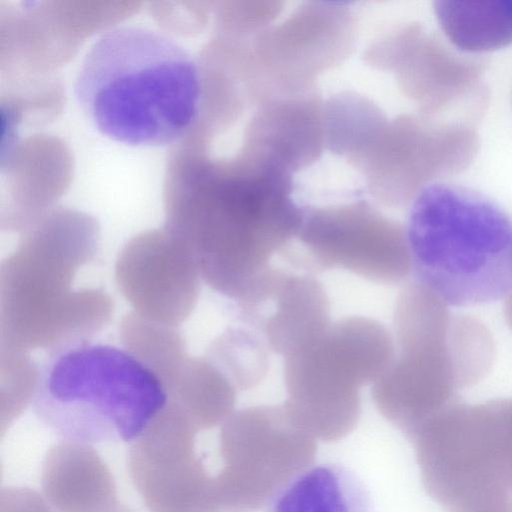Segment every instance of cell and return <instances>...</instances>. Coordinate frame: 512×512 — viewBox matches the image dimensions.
Returning a JSON list of instances; mask_svg holds the SVG:
<instances>
[{
    "label": "cell",
    "mask_w": 512,
    "mask_h": 512,
    "mask_svg": "<svg viewBox=\"0 0 512 512\" xmlns=\"http://www.w3.org/2000/svg\"><path fill=\"white\" fill-rule=\"evenodd\" d=\"M431 308L425 298L399 297L394 315L398 354L371 389L379 413L410 440L451 406V395L438 378Z\"/></svg>",
    "instance_id": "9c48e42d"
},
{
    "label": "cell",
    "mask_w": 512,
    "mask_h": 512,
    "mask_svg": "<svg viewBox=\"0 0 512 512\" xmlns=\"http://www.w3.org/2000/svg\"><path fill=\"white\" fill-rule=\"evenodd\" d=\"M222 469L214 476L226 504L239 512L257 511L295 477L312 466L315 439L291 419L283 405L234 411L219 435Z\"/></svg>",
    "instance_id": "52a82bcc"
},
{
    "label": "cell",
    "mask_w": 512,
    "mask_h": 512,
    "mask_svg": "<svg viewBox=\"0 0 512 512\" xmlns=\"http://www.w3.org/2000/svg\"><path fill=\"white\" fill-rule=\"evenodd\" d=\"M197 432L183 410L168 399L133 441L128 470L150 512H190L211 491L214 477L195 452Z\"/></svg>",
    "instance_id": "30bf717a"
},
{
    "label": "cell",
    "mask_w": 512,
    "mask_h": 512,
    "mask_svg": "<svg viewBox=\"0 0 512 512\" xmlns=\"http://www.w3.org/2000/svg\"><path fill=\"white\" fill-rule=\"evenodd\" d=\"M40 366L29 352L0 347V431L1 435L33 402Z\"/></svg>",
    "instance_id": "d6986e66"
},
{
    "label": "cell",
    "mask_w": 512,
    "mask_h": 512,
    "mask_svg": "<svg viewBox=\"0 0 512 512\" xmlns=\"http://www.w3.org/2000/svg\"><path fill=\"white\" fill-rule=\"evenodd\" d=\"M98 238L89 224L44 225L2 260L0 347L51 354L87 342L109 323L114 303L106 292L73 288Z\"/></svg>",
    "instance_id": "7a4b0ae2"
},
{
    "label": "cell",
    "mask_w": 512,
    "mask_h": 512,
    "mask_svg": "<svg viewBox=\"0 0 512 512\" xmlns=\"http://www.w3.org/2000/svg\"><path fill=\"white\" fill-rule=\"evenodd\" d=\"M41 483L59 512H114L120 505L111 471L87 443L63 440L52 446Z\"/></svg>",
    "instance_id": "4fadbf2b"
},
{
    "label": "cell",
    "mask_w": 512,
    "mask_h": 512,
    "mask_svg": "<svg viewBox=\"0 0 512 512\" xmlns=\"http://www.w3.org/2000/svg\"><path fill=\"white\" fill-rule=\"evenodd\" d=\"M237 308L269 350L284 358L311 344L331 323L329 298L317 279L274 267L237 301Z\"/></svg>",
    "instance_id": "7c38bea8"
},
{
    "label": "cell",
    "mask_w": 512,
    "mask_h": 512,
    "mask_svg": "<svg viewBox=\"0 0 512 512\" xmlns=\"http://www.w3.org/2000/svg\"><path fill=\"white\" fill-rule=\"evenodd\" d=\"M296 237L322 270L342 268L371 282L393 284L411 268L406 230L363 199L303 208Z\"/></svg>",
    "instance_id": "ba28073f"
},
{
    "label": "cell",
    "mask_w": 512,
    "mask_h": 512,
    "mask_svg": "<svg viewBox=\"0 0 512 512\" xmlns=\"http://www.w3.org/2000/svg\"><path fill=\"white\" fill-rule=\"evenodd\" d=\"M394 355L391 334L379 321L351 316L330 323L311 344L285 358L283 406L314 439L339 441L360 419V387L377 381Z\"/></svg>",
    "instance_id": "8992f818"
},
{
    "label": "cell",
    "mask_w": 512,
    "mask_h": 512,
    "mask_svg": "<svg viewBox=\"0 0 512 512\" xmlns=\"http://www.w3.org/2000/svg\"><path fill=\"white\" fill-rule=\"evenodd\" d=\"M406 237L417 283L451 306L512 291V218L473 189L433 182L416 193Z\"/></svg>",
    "instance_id": "3957f363"
},
{
    "label": "cell",
    "mask_w": 512,
    "mask_h": 512,
    "mask_svg": "<svg viewBox=\"0 0 512 512\" xmlns=\"http://www.w3.org/2000/svg\"><path fill=\"white\" fill-rule=\"evenodd\" d=\"M434 12L447 39L461 51L489 52L512 43V0H439Z\"/></svg>",
    "instance_id": "9a60e30c"
},
{
    "label": "cell",
    "mask_w": 512,
    "mask_h": 512,
    "mask_svg": "<svg viewBox=\"0 0 512 512\" xmlns=\"http://www.w3.org/2000/svg\"><path fill=\"white\" fill-rule=\"evenodd\" d=\"M0 512H59L37 491L27 487H6L0 492Z\"/></svg>",
    "instance_id": "ffe728a7"
},
{
    "label": "cell",
    "mask_w": 512,
    "mask_h": 512,
    "mask_svg": "<svg viewBox=\"0 0 512 512\" xmlns=\"http://www.w3.org/2000/svg\"><path fill=\"white\" fill-rule=\"evenodd\" d=\"M190 512H239L227 505L221 498L215 480L209 494Z\"/></svg>",
    "instance_id": "44dd1931"
},
{
    "label": "cell",
    "mask_w": 512,
    "mask_h": 512,
    "mask_svg": "<svg viewBox=\"0 0 512 512\" xmlns=\"http://www.w3.org/2000/svg\"><path fill=\"white\" fill-rule=\"evenodd\" d=\"M49 356L32 404L63 440L134 441L168 402L160 379L126 349L85 342Z\"/></svg>",
    "instance_id": "5b68a950"
},
{
    "label": "cell",
    "mask_w": 512,
    "mask_h": 512,
    "mask_svg": "<svg viewBox=\"0 0 512 512\" xmlns=\"http://www.w3.org/2000/svg\"><path fill=\"white\" fill-rule=\"evenodd\" d=\"M266 512H376L363 480L341 464L311 466L289 482Z\"/></svg>",
    "instance_id": "5bb4252c"
},
{
    "label": "cell",
    "mask_w": 512,
    "mask_h": 512,
    "mask_svg": "<svg viewBox=\"0 0 512 512\" xmlns=\"http://www.w3.org/2000/svg\"><path fill=\"white\" fill-rule=\"evenodd\" d=\"M117 286L137 314L177 327L197 305L201 275L190 250L175 235L143 233L120 251Z\"/></svg>",
    "instance_id": "8fae6325"
},
{
    "label": "cell",
    "mask_w": 512,
    "mask_h": 512,
    "mask_svg": "<svg viewBox=\"0 0 512 512\" xmlns=\"http://www.w3.org/2000/svg\"><path fill=\"white\" fill-rule=\"evenodd\" d=\"M268 346L253 331L229 328L209 346L206 357L236 390L257 386L269 369Z\"/></svg>",
    "instance_id": "ac0fdd59"
},
{
    "label": "cell",
    "mask_w": 512,
    "mask_h": 512,
    "mask_svg": "<svg viewBox=\"0 0 512 512\" xmlns=\"http://www.w3.org/2000/svg\"><path fill=\"white\" fill-rule=\"evenodd\" d=\"M292 192L288 171L248 154L235 187L171 233L190 250L202 280L239 301L272 267L271 257L297 236L303 207Z\"/></svg>",
    "instance_id": "277c9868"
},
{
    "label": "cell",
    "mask_w": 512,
    "mask_h": 512,
    "mask_svg": "<svg viewBox=\"0 0 512 512\" xmlns=\"http://www.w3.org/2000/svg\"><path fill=\"white\" fill-rule=\"evenodd\" d=\"M74 94L108 138L132 146H165L195 123L202 87L196 61L178 42L155 29L121 25L90 46Z\"/></svg>",
    "instance_id": "6da1fadb"
},
{
    "label": "cell",
    "mask_w": 512,
    "mask_h": 512,
    "mask_svg": "<svg viewBox=\"0 0 512 512\" xmlns=\"http://www.w3.org/2000/svg\"><path fill=\"white\" fill-rule=\"evenodd\" d=\"M119 337L124 349L149 368L165 389L188 357L177 327L152 321L134 311L123 317Z\"/></svg>",
    "instance_id": "e0dca14e"
},
{
    "label": "cell",
    "mask_w": 512,
    "mask_h": 512,
    "mask_svg": "<svg viewBox=\"0 0 512 512\" xmlns=\"http://www.w3.org/2000/svg\"><path fill=\"white\" fill-rule=\"evenodd\" d=\"M114 512H133L127 506L120 504Z\"/></svg>",
    "instance_id": "7402d4cb"
},
{
    "label": "cell",
    "mask_w": 512,
    "mask_h": 512,
    "mask_svg": "<svg viewBox=\"0 0 512 512\" xmlns=\"http://www.w3.org/2000/svg\"><path fill=\"white\" fill-rule=\"evenodd\" d=\"M197 430L222 424L234 411L236 388L206 357H187L166 388Z\"/></svg>",
    "instance_id": "2e32d148"
}]
</instances>
